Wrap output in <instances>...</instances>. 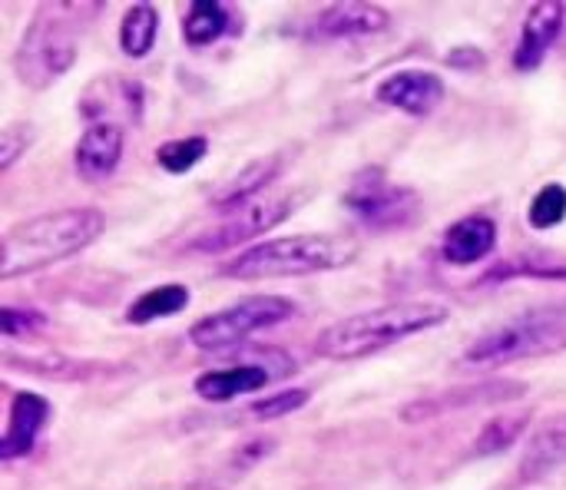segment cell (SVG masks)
I'll list each match as a JSON object with an SVG mask.
<instances>
[{"label":"cell","instance_id":"8fae6325","mask_svg":"<svg viewBox=\"0 0 566 490\" xmlns=\"http://www.w3.org/2000/svg\"><path fill=\"white\" fill-rule=\"evenodd\" d=\"M564 20L566 7L557 0H544V3H534L527 10L517 46H514V70L517 73H534L547 60L551 46L564 33Z\"/></svg>","mask_w":566,"mask_h":490},{"label":"cell","instance_id":"d4e9b609","mask_svg":"<svg viewBox=\"0 0 566 490\" xmlns=\"http://www.w3.org/2000/svg\"><path fill=\"white\" fill-rule=\"evenodd\" d=\"M566 219V186L564 183H547L534 202L527 206V222L537 229V232H547L554 226H560Z\"/></svg>","mask_w":566,"mask_h":490},{"label":"cell","instance_id":"f1b7e54d","mask_svg":"<svg viewBox=\"0 0 566 490\" xmlns=\"http://www.w3.org/2000/svg\"><path fill=\"white\" fill-rule=\"evenodd\" d=\"M23 368L30 372V375H53V368H63V362L60 358H27L23 362ZM83 368H99V365H66V372H73V378H86V372ZM56 375H63V372H56Z\"/></svg>","mask_w":566,"mask_h":490},{"label":"cell","instance_id":"30bf717a","mask_svg":"<svg viewBox=\"0 0 566 490\" xmlns=\"http://www.w3.org/2000/svg\"><path fill=\"white\" fill-rule=\"evenodd\" d=\"M444 80L438 73H428V70H398V73H388L375 96L378 103L391 106V110H401L408 116H431L441 100H444Z\"/></svg>","mask_w":566,"mask_h":490},{"label":"cell","instance_id":"ffe728a7","mask_svg":"<svg viewBox=\"0 0 566 490\" xmlns=\"http://www.w3.org/2000/svg\"><path fill=\"white\" fill-rule=\"evenodd\" d=\"M229 27H232V17L222 3L196 0V3H189V10L182 17V40L189 46H209L222 33H229Z\"/></svg>","mask_w":566,"mask_h":490},{"label":"cell","instance_id":"f546056e","mask_svg":"<svg viewBox=\"0 0 566 490\" xmlns=\"http://www.w3.org/2000/svg\"><path fill=\"white\" fill-rule=\"evenodd\" d=\"M484 50H478V46H461V50H451L448 53V63L451 66H461V70H474V66H484Z\"/></svg>","mask_w":566,"mask_h":490},{"label":"cell","instance_id":"603a6c76","mask_svg":"<svg viewBox=\"0 0 566 490\" xmlns=\"http://www.w3.org/2000/svg\"><path fill=\"white\" fill-rule=\"evenodd\" d=\"M209 153V139L206 136H182V139H169L156 149V163L159 169L172 173V176H182L189 169H196Z\"/></svg>","mask_w":566,"mask_h":490},{"label":"cell","instance_id":"484cf974","mask_svg":"<svg viewBox=\"0 0 566 490\" xmlns=\"http://www.w3.org/2000/svg\"><path fill=\"white\" fill-rule=\"evenodd\" d=\"M30 143H33L30 123H7L0 129V173H10L13 163L30 149Z\"/></svg>","mask_w":566,"mask_h":490},{"label":"cell","instance_id":"4dcf8cb0","mask_svg":"<svg viewBox=\"0 0 566 490\" xmlns=\"http://www.w3.org/2000/svg\"><path fill=\"white\" fill-rule=\"evenodd\" d=\"M269 448H272V441H265V438H262V441H252V445H245V448H242V455L235 458V465H239V468H245V465L259 461L262 455H269Z\"/></svg>","mask_w":566,"mask_h":490},{"label":"cell","instance_id":"6da1fadb","mask_svg":"<svg viewBox=\"0 0 566 490\" xmlns=\"http://www.w3.org/2000/svg\"><path fill=\"white\" fill-rule=\"evenodd\" d=\"M106 229V219L93 206L56 209L10 226L0 239V282L43 272L86 246H93Z\"/></svg>","mask_w":566,"mask_h":490},{"label":"cell","instance_id":"3957f363","mask_svg":"<svg viewBox=\"0 0 566 490\" xmlns=\"http://www.w3.org/2000/svg\"><path fill=\"white\" fill-rule=\"evenodd\" d=\"M99 7L96 3H43L36 7L33 20L20 33L13 50V73L30 90L53 86L80 53L83 20H90Z\"/></svg>","mask_w":566,"mask_h":490},{"label":"cell","instance_id":"83f0119b","mask_svg":"<svg viewBox=\"0 0 566 490\" xmlns=\"http://www.w3.org/2000/svg\"><path fill=\"white\" fill-rule=\"evenodd\" d=\"M43 325H46V319H43L40 312H30V309H13V305H7V309L0 312V332H3L7 342H10V338H20V335H30V332L43 329Z\"/></svg>","mask_w":566,"mask_h":490},{"label":"cell","instance_id":"277c9868","mask_svg":"<svg viewBox=\"0 0 566 490\" xmlns=\"http://www.w3.org/2000/svg\"><path fill=\"white\" fill-rule=\"evenodd\" d=\"M358 259V242L342 236H282L242 249L235 259L219 265L222 279L259 282V279H295L315 272H335Z\"/></svg>","mask_w":566,"mask_h":490},{"label":"cell","instance_id":"52a82bcc","mask_svg":"<svg viewBox=\"0 0 566 490\" xmlns=\"http://www.w3.org/2000/svg\"><path fill=\"white\" fill-rule=\"evenodd\" d=\"M345 209L368 229H401L415 222L421 196L411 186L391 183L381 166L361 169L342 196Z\"/></svg>","mask_w":566,"mask_h":490},{"label":"cell","instance_id":"cb8c5ba5","mask_svg":"<svg viewBox=\"0 0 566 490\" xmlns=\"http://www.w3.org/2000/svg\"><path fill=\"white\" fill-rule=\"evenodd\" d=\"M521 275H531V279H566V262L564 259H554V256H524V259H511V262H501L497 269L488 272L484 282H501V279H521Z\"/></svg>","mask_w":566,"mask_h":490},{"label":"cell","instance_id":"7c38bea8","mask_svg":"<svg viewBox=\"0 0 566 490\" xmlns=\"http://www.w3.org/2000/svg\"><path fill=\"white\" fill-rule=\"evenodd\" d=\"M123 126L113 119H93L86 126V133L76 139L73 149V166L86 183H103L119 169L123 159Z\"/></svg>","mask_w":566,"mask_h":490},{"label":"cell","instance_id":"5b68a950","mask_svg":"<svg viewBox=\"0 0 566 490\" xmlns=\"http://www.w3.org/2000/svg\"><path fill=\"white\" fill-rule=\"evenodd\" d=\"M566 348V309H537L527 315H517L481 338H474L464 352L468 365L491 368V365H511L524 358H541Z\"/></svg>","mask_w":566,"mask_h":490},{"label":"cell","instance_id":"2e32d148","mask_svg":"<svg viewBox=\"0 0 566 490\" xmlns=\"http://www.w3.org/2000/svg\"><path fill=\"white\" fill-rule=\"evenodd\" d=\"M497 249V222L491 216H464L441 239V259L448 265H478Z\"/></svg>","mask_w":566,"mask_h":490},{"label":"cell","instance_id":"1f68e13d","mask_svg":"<svg viewBox=\"0 0 566 490\" xmlns=\"http://www.w3.org/2000/svg\"><path fill=\"white\" fill-rule=\"evenodd\" d=\"M564 309H566V302H564Z\"/></svg>","mask_w":566,"mask_h":490},{"label":"cell","instance_id":"44dd1931","mask_svg":"<svg viewBox=\"0 0 566 490\" xmlns=\"http://www.w3.org/2000/svg\"><path fill=\"white\" fill-rule=\"evenodd\" d=\"M159 33V13L153 3H133L119 20V50L129 60H143Z\"/></svg>","mask_w":566,"mask_h":490},{"label":"cell","instance_id":"5bb4252c","mask_svg":"<svg viewBox=\"0 0 566 490\" xmlns=\"http://www.w3.org/2000/svg\"><path fill=\"white\" fill-rule=\"evenodd\" d=\"M50 418V402L43 395L33 392H17L10 398V411H7V428L0 438V461L10 465L17 458H27L43 431Z\"/></svg>","mask_w":566,"mask_h":490},{"label":"cell","instance_id":"7402d4cb","mask_svg":"<svg viewBox=\"0 0 566 490\" xmlns=\"http://www.w3.org/2000/svg\"><path fill=\"white\" fill-rule=\"evenodd\" d=\"M527 421H531L527 411H521V415H504V418H491V421L481 428V435H478V441H474L471 451H474L478 458H497V455L511 451V448L521 441V435L527 431Z\"/></svg>","mask_w":566,"mask_h":490},{"label":"cell","instance_id":"9c48e42d","mask_svg":"<svg viewBox=\"0 0 566 490\" xmlns=\"http://www.w3.org/2000/svg\"><path fill=\"white\" fill-rule=\"evenodd\" d=\"M289 212H292V199H285V196H279V199H262V202H249V206L229 212V216H226L222 222H216L212 229L199 232L186 249H189V252L212 256V252H226V249L245 246V242L265 236L272 226H279Z\"/></svg>","mask_w":566,"mask_h":490},{"label":"cell","instance_id":"e0dca14e","mask_svg":"<svg viewBox=\"0 0 566 490\" xmlns=\"http://www.w3.org/2000/svg\"><path fill=\"white\" fill-rule=\"evenodd\" d=\"M272 378H279V372H272L269 365H235V368L202 372L192 388H196V395L202 402L222 405V402H232V398L262 392Z\"/></svg>","mask_w":566,"mask_h":490},{"label":"cell","instance_id":"d6986e66","mask_svg":"<svg viewBox=\"0 0 566 490\" xmlns=\"http://www.w3.org/2000/svg\"><path fill=\"white\" fill-rule=\"evenodd\" d=\"M189 309V289L186 285H156L149 292H143L129 309H126V322L129 325H153V322H163V319H172L179 312Z\"/></svg>","mask_w":566,"mask_h":490},{"label":"cell","instance_id":"8992f818","mask_svg":"<svg viewBox=\"0 0 566 490\" xmlns=\"http://www.w3.org/2000/svg\"><path fill=\"white\" fill-rule=\"evenodd\" d=\"M298 315V305L285 295H249L242 302H232L206 319H199L189 329V342L199 352H226L235 348L242 342H249L252 335L275 329L289 319Z\"/></svg>","mask_w":566,"mask_h":490},{"label":"cell","instance_id":"ac0fdd59","mask_svg":"<svg viewBox=\"0 0 566 490\" xmlns=\"http://www.w3.org/2000/svg\"><path fill=\"white\" fill-rule=\"evenodd\" d=\"M282 166H285V159L282 156H262V159H252L249 166H242L229 183H222V189L212 196V206L219 209V212H235V209H242V206H249V202H255V196L259 192H265L275 179H279V173H282Z\"/></svg>","mask_w":566,"mask_h":490},{"label":"cell","instance_id":"9a60e30c","mask_svg":"<svg viewBox=\"0 0 566 490\" xmlns=\"http://www.w3.org/2000/svg\"><path fill=\"white\" fill-rule=\"evenodd\" d=\"M566 465V411L547 415L527 438V448L517 465L524 484H537Z\"/></svg>","mask_w":566,"mask_h":490},{"label":"cell","instance_id":"4316f807","mask_svg":"<svg viewBox=\"0 0 566 490\" xmlns=\"http://www.w3.org/2000/svg\"><path fill=\"white\" fill-rule=\"evenodd\" d=\"M308 392L305 388H292V392H279V395H272V398H262V402H255L249 411L255 415V418H262V421H272V418H285V415H292V411H302L305 405H308Z\"/></svg>","mask_w":566,"mask_h":490},{"label":"cell","instance_id":"ba28073f","mask_svg":"<svg viewBox=\"0 0 566 490\" xmlns=\"http://www.w3.org/2000/svg\"><path fill=\"white\" fill-rule=\"evenodd\" d=\"M527 395L524 382H511V378H494V382H478V385H461L441 395H428V398H415L411 405L401 408V421L405 425H428L438 418H448L454 411H471V408H488V405H507Z\"/></svg>","mask_w":566,"mask_h":490},{"label":"cell","instance_id":"7a4b0ae2","mask_svg":"<svg viewBox=\"0 0 566 490\" xmlns=\"http://www.w3.org/2000/svg\"><path fill=\"white\" fill-rule=\"evenodd\" d=\"M451 319L448 305L441 302H395L371 312L348 315L335 325H328L315 338V355L325 362H358L375 352H385L405 338H415L421 332L441 329Z\"/></svg>","mask_w":566,"mask_h":490},{"label":"cell","instance_id":"4fadbf2b","mask_svg":"<svg viewBox=\"0 0 566 490\" xmlns=\"http://www.w3.org/2000/svg\"><path fill=\"white\" fill-rule=\"evenodd\" d=\"M391 17L378 3H335L325 7L318 17H312L305 37L308 40H352V37H371L388 30Z\"/></svg>","mask_w":566,"mask_h":490}]
</instances>
